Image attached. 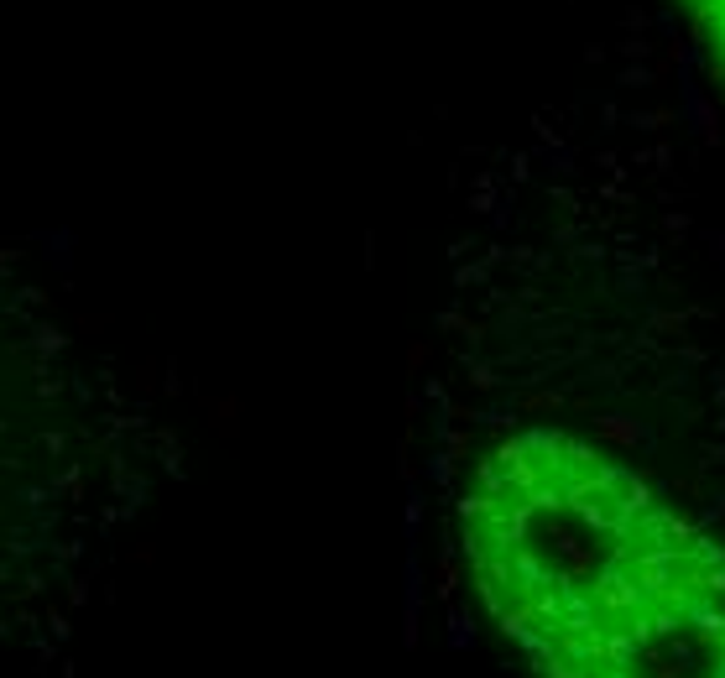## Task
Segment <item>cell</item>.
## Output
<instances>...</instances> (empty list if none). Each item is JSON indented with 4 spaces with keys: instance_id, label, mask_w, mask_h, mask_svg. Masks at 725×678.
<instances>
[{
    "instance_id": "6da1fadb",
    "label": "cell",
    "mask_w": 725,
    "mask_h": 678,
    "mask_svg": "<svg viewBox=\"0 0 725 678\" xmlns=\"http://www.w3.org/2000/svg\"><path fill=\"white\" fill-rule=\"evenodd\" d=\"M454 543L532 678H725V548L574 428L490 433Z\"/></svg>"
},
{
    "instance_id": "7a4b0ae2",
    "label": "cell",
    "mask_w": 725,
    "mask_h": 678,
    "mask_svg": "<svg viewBox=\"0 0 725 678\" xmlns=\"http://www.w3.org/2000/svg\"><path fill=\"white\" fill-rule=\"evenodd\" d=\"M178 464L152 381L0 224V647L68 662Z\"/></svg>"
},
{
    "instance_id": "3957f363",
    "label": "cell",
    "mask_w": 725,
    "mask_h": 678,
    "mask_svg": "<svg viewBox=\"0 0 725 678\" xmlns=\"http://www.w3.org/2000/svg\"><path fill=\"white\" fill-rule=\"evenodd\" d=\"M689 5L694 26H699V37H705L709 57H715V68L725 74V0H684Z\"/></svg>"
}]
</instances>
